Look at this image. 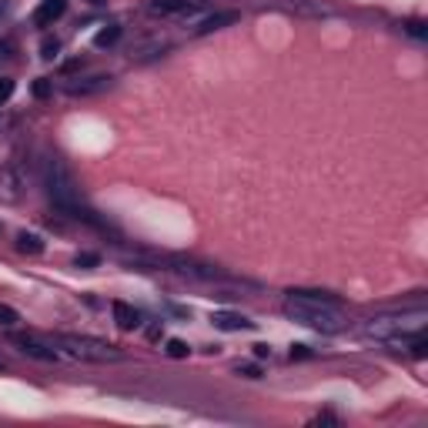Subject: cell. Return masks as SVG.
<instances>
[{"mask_svg":"<svg viewBox=\"0 0 428 428\" xmlns=\"http://www.w3.org/2000/svg\"><path fill=\"white\" fill-rule=\"evenodd\" d=\"M284 315L291 322H298V325L322 331V335H338V331H345V325H348V318L335 304L308 302V298H288L284 302Z\"/></svg>","mask_w":428,"mask_h":428,"instance_id":"cell-1","label":"cell"},{"mask_svg":"<svg viewBox=\"0 0 428 428\" xmlns=\"http://www.w3.org/2000/svg\"><path fill=\"white\" fill-rule=\"evenodd\" d=\"M44 188H47L51 201L57 204V211H64V214L74 211L77 204H84L80 184H77V177L71 174V168L60 157H47L44 161Z\"/></svg>","mask_w":428,"mask_h":428,"instance_id":"cell-2","label":"cell"},{"mask_svg":"<svg viewBox=\"0 0 428 428\" xmlns=\"http://www.w3.org/2000/svg\"><path fill=\"white\" fill-rule=\"evenodd\" d=\"M425 318H428L425 308L418 304V308L408 311V315H381V318H372L368 328H365V335L385 341V345H402L408 335H415V331L425 328Z\"/></svg>","mask_w":428,"mask_h":428,"instance_id":"cell-3","label":"cell"},{"mask_svg":"<svg viewBox=\"0 0 428 428\" xmlns=\"http://www.w3.org/2000/svg\"><path fill=\"white\" fill-rule=\"evenodd\" d=\"M57 345L60 348H67V354H74L80 361H121L124 354L121 348H114V345H107L101 338H87V335H57Z\"/></svg>","mask_w":428,"mask_h":428,"instance_id":"cell-4","label":"cell"},{"mask_svg":"<svg viewBox=\"0 0 428 428\" xmlns=\"http://www.w3.org/2000/svg\"><path fill=\"white\" fill-rule=\"evenodd\" d=\"M111 87V77L107 74H91V77H74V80H67L64 84V91L71 94V98H94V94H101Z\"/></svg>","mask_w":428,"mask_h":428,"instance_id":"cell-5","label":"cell"},{"mask_svg":"<svg viewBox=\"0 0 428 428\" xmlns=\"http://www.w3.org/2000/svg\"><path fill=\"white\" fill-rule=\"evenodd\" d=\"M238 21H241L238 10H218V14H207L204 21H198L191 34H194V37H204V34H214V30H221V27L238 24Z\"/></svg>","mask_w":428,"mask_h":428,"instance_id":"cell-6","label":"cell"},{"mask_svg":"<svg viewBox=\"0 0 428 428\" xmlns=\"http://www.w3.org/2000/svg\"><path fill=\"white\" fill-rule=\"evenodd\" d=\"M10 341H14V345H17L24 354L37 358V361H57V352L47 348V345H41L37 338H27V335H10Z\"/></svg>","mask_w":428,"mask_h":428,"instance_id":"cell-7","label":"cell"},{"mask_svg":"<svg viewBox=\"0 0 428 428\" xmlns=\"http://www.w3.org/2000/svg\"><path fill=\"white\" fill-rule=\"evenodd\" d=\"M67 10V0H41V7L34 10V24L37 27H51L54 21H60Z\"/></svg>","mask_w":428,"mask_h":428,"instance_id":"cell-8","label":"cell"},{"mask_svg":"<svg viewBox=\"0 0 428 428\" xmlns=\"http://www.w3.org/2000/svg\"><path fill=\"white\" fill-rule=\"evenodd\" d=\"M111 311H114V322H117L121 331H134V328H141V311H137L134 304L114 302L111 304Z\"/></svg>","mask_w":428,"mask_h":428,"instance_id":"cell-9","label":"cell"},{"mask_svg":"<svg viewBox=\"0 0 428 428\" xmlns=\"http://www.w3.org/2000/svg\"><path fill=\"white\" fill-rule=\"evenodd\" d=\"M211 322H214V328H221V331H251V328H254L251 318L234 315V311H214V315H211Z\"/></svg>","mask_w":428,"mask_h":428,"instance_id":"cell-10","label":"cell"},{"mask_svg":"<svg viewBox=\"0 0 428 428\" xmlns=\"http://www.w3.org/2000/svg\"><path fill=\"white\" fill-rule=\"evenodd\" d=\"M201 0H151V14H184V10H198Z\"/></svg>","mask_w":428,"mask_h":428,"instance_id":"cell-11","label":"cell"},{"mask_svg":"<svg viewBox=\"0 0 428 428\" xmlns=\"http://www.w3.org/2000/svg\"><path fill=\"white\" fill-rule=\"evenodd\" d=\"M17 251L21 254H41L44 251V238L34 234V231H21V234H17Z\"/></svg>","mask_w":428,"mask_h":428,"instance_id":"cell-12","label":"cell"},{"mask_svg":"<svg viewBox=\"0 0 428 428\" xmlns=\"http://www.w3.org/2000/svg\"><path fill=\"white\" fill-rule=\"evenodd\" d=\"M161 51H168V41H161V37H157V41H151V44H141V47H134V51H131V57H134V60H154V57H157Z\"/></svg>","mask_w":428,"mask_h":428,"instance_id":"cell-13","label":"cell"},{"mask_svg":"<svg viewBox=\"0 0 428 428\" xmlns=\"http://www.w3.org/2000/svg\"><path fill=\"white\" fill-rule=\"evenodd\" d=\"M117 41H121V27H117V24L104 27V30L94 34V47H114Z\"/></svg>","mask_w":428,"mask_h":428,"instance_id":"cell-14","label":"cell"},{"mask_svg":"<svg viewBox=\"0 0 428 428\" xmlns=\"http://www.w3.org/2000/svg\"><path fill=\"white\" fill-rule=\"evenodd\" d=\"M17 322H21L17 308H10V304H3V302H0V325H3V328H14Z\"/></svg>","mask_w":428,"mask_h":428,"instance_id":"cell-15","label":"cell"},{"mask_svg":"<svg viewBox=\"0 0 428 428\" xmlns=\"http://www.w3.org/2000/svg\"><path fill=\"white\" fill-rule=\"evenodd\" d=\"M74 264L77 268H98L101 264V254H94V251H80L74 258Z\"/></svg>","mask_w":428,"mask_h":428,"instance_id":"cell-16","label":"cell"},{"mask_svg":"<svg viewBox=\"0 0 428 428\" xmlns=\"http://www.w3.org/2000/svg\"><path fill=\"white\" fill-rule=\"evenodd\" d=\"M57 51H60V41H57V37H47V41L41 44V57H44V60H54Z\"/></svg>","mask_w":428,"mask_h":428,"instance_id":"cell-17","label":"cell"},{"mask_svg":"<svg viewBox=\"0 0 428 428\" xmlns=\"http://www.w3.org/2000/svg\"><path fill=\"white\" fill-rule=\"evenodd\" d=\"M30 91H34V98H41V101H44V98H51V80H47V77H37Z\"/></svg>","mask_w":428,"mask_h":428,"instance_id":"cell-18","label":"cell"},{"mask_svg":"<svg viewBox=\"0 0 428 428\" xmlns=\"http://www.w3.org/2000/svg\"><path fill=\"white\" fill-rule=\"evenodd\" d=\"M188 352H191V348H188L181 338H171V341H168V354H171V358H188Z\"/></svg>","mask_w":428,"mask_h":428,"instance_id":"cell-19","label":"cell"},{"mask_svg":"<svg viewBox=\"0 0 428 428\" xmlns=\"http://www.w3.org/2000/svg\"><path fill=\"white\" fill-rule=\"evenodd\" d=\"M10 94H14V80H10V77H0V104L7 101Z\"/></svg>","mask_w":428,"mask_h":428,"instance_id":"cell-20","label":"cell"},{"mask_svg":"<svg viewBox=\"0 0 428 428\" xmlns=\"http://www.w3.org/2000/svg\"><path fill=\"white\" fill-rule=\"evenodd\" d=\"M408 34H412V37H418V41H425V37H428V30H425L422 21H412V24H408Z\"/></svg>","mask_w":428,"mask_h":428,"instance_id":"cell-21","label":"cell"},{"mask_svg":"<svg viewBox=\"0 0 428 428\" xmlns=\"http://www.w3.org/2000/svg\"><path fill=\"white\" fill-rule=\"evenodd\" d=\"M238 375H245V378H261V368H258V365H238Z\"/></svg>","mask_w":428,"mask_h":428,"instance_id":"cell-22","label":"cell"},{"mask_svg":"<svg viewBox=\"0 0 428 428\" xmlns=\"http://www.w3.org/2000/svg\"><path fill=\"white\" fill-rule=\"evenodd\" d=\"M295 358H311V352H308L304 345H295V348H291V361H295Z\"/></svg>","mask_w":428,"mask_h":428,"instance_id":"cell-23","label":"cell"},{"mask_svg":"<svg viewBox=\"0 0 428 428\" xmlns=\"http://www.w3.org/2000/svg\"><path fill=\"white\" fill-rule=\"evenodd\" d=\"M268 354H271L268 345H254V358H268Z\"/></svg>","mask_w":428,"mask_h":428,"instance_id":"cell-24","label":"cell"},{"mask_svg":"<svg viewBox=\"0 0 428 428\" xmlns=\"http://www.w3.org/2000/svg\"><path fill=\"white\" fill-rule=\"evenodd\" d=\"M87 3H107V0H87Z\"/></svg>","mask_w":428,"mask_h":428,"instance_id":"cell-25","label":"cell"}]
</instances>
